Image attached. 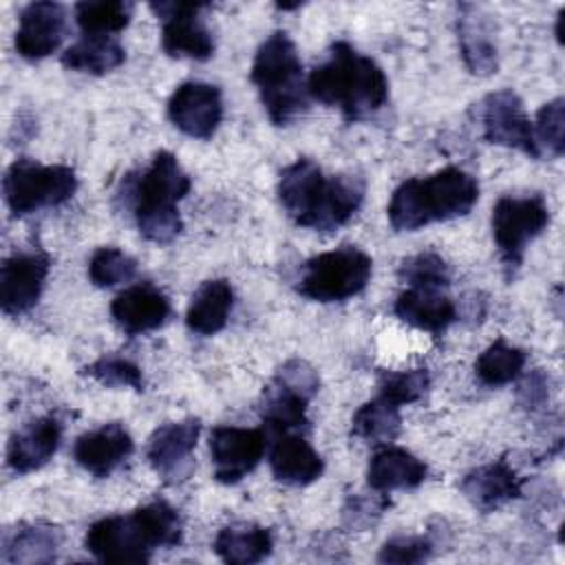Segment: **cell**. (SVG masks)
I'll list each match as a JSON object with an SVG mask.
<instances>
[{
	"label": "cell",
	"instance_id": "1",
	"mask_svg": "<svg viewBox=\"0 0 565 565\" xmlns=\"http://www.w3.org/2000/svg\"><path fill=\"white\" fill-rule=\"evenodd\" d=\"M278 199L296 225L331 232L362 205L364 181L355 174L324 177L316 161L296 159L280 172Z\"/></svg>",
	"mask_w": 565,
	"mask_h": 565
},
{
	"label": "cell",
	"instance_id": "2",
	"mask_svg": "<svg viewBox=\"0 0 565 565\" xmlns=\"http://www.w3.org/2000/svg\"><path fill=\"white\" fill-rule=\"evenodd\" d=\"M183 523L179 512L157 499L128 514H113L95 521L84 539L86 550L102 563H143L159 547L181 541Z\"/></svg>",
	"mask_w": 565,
	"mask_h": 565
},
{
	"label": "cell",
	"instance_id": "3",
	"mask_svg": "<svg viewBox=\"0 0 565 565\" xmlns=\"http://www.w3.org/2000/svg\"><path fill=\"white\" fill-rule=\"evenodd\" d=\"M307 93L338 108L344 119L362 121L386 104L388 79L371 57L340 40L331 46L329 57L311 71Z\"/></svg>",
	"mask_w": 565,
	"mask_h": 565
},
{
	"label": "cell",
	"instance_id": "4",
	"mask_svg": "<svg viewBox=\"0 0 565 565\" xmlns=\"http://www.w3.org/2000/svg\"><path fill=\"white\" fill-rule=\"evenodd\" d=\"M479 183L461 168L448 166L428 177L402 181L388 203V221L397 232H415L428 223L450 221L472 210Z\"/></svg>",
	"mask_w": 565,
	"mask_h": 565
},
{
	"label": "cell",
	"instance_id": "5",
	"mask_svg": "<svg viewBox=\"0 0 565 565\" xmlns=\"http://www.w3.org/2000/svg\"><path fill=\"white\" fill-rule=\"evenodd\" d=\"M190 177L172 152H157L132 185V212L141 236L166 245L183 230L177 203L190 192Z\"/></svg>",
	"mask_w": 565,
	"mask_h": 565
},
{
	"label": "cell",
	"instance_id": "6",
	"mask_svg": "<svg viewBox=\"0 0 565 565\" xmlns=\"http://www.w3.org/2000/svg\"><path fill=\"white\" fill-rule=\"evenodd\" d=\"M263 108L276 126L289 124L307 106V84L296 44L285 31H274L256 51L252 73Z\"/></svg>",
	"mask_w": 565,
	"mask_h": 565
},
{
	"label": "cell",
	"instance_id": "7",
	"mask_svg": "<svg viewBox=\"0 0 565 565\" xmlns=\"http://www.w3.org/2000/svg\"><path fill=\"white\" fill-rule=\"evenodd\" d=\"M373 271V260L355 245H342L309 258L302 267L298 291L316 302H338L360 294Z\"/></svg>",
	"mask_w": 565,
	"mask_h": 565
},
{
	"label": "cell",
	"instance_id": "8",
	"mask_svg": "<svg viewBox=\"0 0 565 565\" xmlns=\"http://www.w3.org/2000/svg\"><path fill=\"white\" fill-rule=\"evenodd\" d=\"M4 201L15 216L68 201L77 190V177L68 166H44L31 159H18L9 166L4 181Z\"/></svg>",
	"mask_w": 565,
	"mask_h": 565
},
{
	"label": "cell",
	"instance_id": "9",
	"mask_svg": "<svg viewBox=\"0 0 565 565\" xmlns=\"http://www.w3.org/2000/svg\"><path fill=\"white\" fill-rule=\"evenodd\" d=\"M547 223L550 210L541 194L501 196L494 203L492 236L508 274L521 265L527 243L534 241Z\"/></svg>",
	"mask_w": 565,
	"mask_h": 565
},
{
	"label": "cell",
	"instance_id": "10",
	"mask_svg": "<svg viewBox=\"0 0 565 565\" xmlns=\"http://www.w3.org/2000/svg\"><path fill=\"white\" fill-rule=\"evenodd\" d=\"M150 9L161 18V49L170 57L207 60L214 53L210 29L199 18L201 2H152Z\"/></svg>",
	"mask_w": 565,
	"mask_h": 565
},
{
	"label": "cell",
	"instance_id": "11",
	"mask_svg": "<svg viewBox=\"0 0 565 565\" xmlns=\"http://www.w3.org/2000/svg\"><path fill=\"white\" fill-rule=\"evenodd\" d=\"M481 124L483 137L490 143L521 150L534 159L541 157L534 141L532 121L525 115L521 97L512 88L494 90L483 99Z\"/></svg>",
	"mask_w": 565,
	"mask_h": 565
},
{
	"label": "cell",
	"instance_id": "12",
	"mask_svg": "<svg viewBox=\"0 0 565 565\" xmlns=\"http://www.w3.org/2000/svg\"><path fill=\"white\" fill-rule=\"evenodd\" d=\"M265 452V433L260 428L216 426L210 433V455L214 479L221 483H238L247 477Z\"/></svg>",
	"mask_w": 565,
	"mask_h": 565
},
{
	"label": "cell",
	"instance_id": "13",
	"mask_svg": "<svg viewBox=\"0 0 565 565\" xmlns=\"http://www.w3.org/2000/svg\"><path fill=\"white\" fill-rule=\"evenodd\" d=\"M51 258L44 252H20L0 267V307L7 316L26 313L44 289Z\"/></svg>",
	"mask_w": 565,
	"mask_h": 565
},
{
	"label": "cell",
	"instance_id": "14",
	"mask_svg": "<svg viewBox=\"0 0 565 565\" xmlns=\"http://www.w3.org/2000/svg\"><path fill=\"white\" fill-rule=\"evenodd\" d=\"M170 121L194 139H210L223 119L221 90L205 82H185L168 99Z\"/></svg>",
	"mask_w": 565,
	"mask_h": 565
},
{
	"label": "cell",
	"instance_id": "15",
	"mask_svg": "<svg viewBox=\"0 0 565 565\" xmlns=\"http://www.w3.org/2000/svg\"><path fill=\"white\" fill-rule=\"evenodd\" d=\"M201 433V422L194 417L181 422H168L159 426L148 439L146 457L157 475L166 481L188 477L192 468V452Z\"/></svg>",
	"mask_w": 565,
	"mask_h": 565
},
{
	"label": "cell",
	"instance_id": "16",
	"mask_svg": "<svg viewBox=\"0 0 565 565\" xmlns=\"http://www.w3.org/2000/svg\"><path fill=\"white\" fill-rule=\"evenodd\" d=\"M66 29V11L60 2H31L20 11L15 51L24 60H42L57 51Z\"/></svg>",
	"mask_w": 565,
	"mask_h": 565
},
{
	"label": "cell",
	"instance_id": "17",
	"mask_svg": "<svg viewBox=\"0 0 565 565\" xmlns=\"http://www.w3.org/2000/svg\"><path fill=\"white\" fill-rule=\"evenodd\" d=\"M132 448L130 433L119 422H110L79 435L73 446V457L86 472L108 477L130 457Z\"/></svg>",
	"mask_w": 565,
	"mask_h": 565
},
{
	"label": "cell",
	"instance_id": "18",
	"mask_svg": "<svg viewBox=\"0 0 565 565\" xmlns=\"http://www.w3.org/2000/svg\"><path fill=\"white\" fill-rule=\"evenodd\" d=\"M110 316L128 335L146 333L170 318V300L154 285L139 282L115 296Z\"/></svg>",
	"mask_w": 565,
	"mask_h": 565
},
{
	"label": "cell",
	"instance_id": "19",
	"mask_svg": "<svg viewBox=\"0 0 565 565\" xmlns=\"http://www.w3.org/2000/svg\"><path fill=\"white\" fill-rule=\"evenodd\" d=\"M62 424L55 417H38L22 426L9 441L7 463L13 472L26 475L42 468L57 450Z\"/></svg>",
	"mask_w": 565,
	"mask_h": 565
},
{
	"label": "cell",
	"instance_id": "20",
	"mask_svg": "<svg viewBox=\"0 0 565 565\" xmlns=\"http://www.w3.org/2000/svg\"><path fill=\"white\" fill-rule=\"evenodd\" d=\"M457 33L463 64L472 75L488 77L497 71V40L492 24L481 9L461 4L457 15Z\"/></svg>",
	"mask_w": 565,
	"mask_h": 565
},
{
	"label": "cell",
	"instance_id": "21",
	"mask_svg": "<svg viewBox=\"0 0 565 565\" xmlns=\"http://www.w3.org/2000/svg\"><path fill=\"white\" fill-rule=\"evenodd\" d=\"M459 488L463 497L483 512H492L521 494V481L503 459L470 470Z\"/></svg>",
	"mask_w": 565,
	"mask_h": 565
},
{
	"label": "cell",
	"instance_id": "22",
	"mask_svg": "<svg viewBox=\"0 0 565 565\" xmlns=\"http://www.w3.org/2000/svg\"><path fill=\"white\" fill-rule=\"evenodd\" d=\"M269 468L287 486H309L324 472V461L305 437L282 433L271 446Z\"/></svg>",
	"mask_w": 565,
	"mask_h": 565
},
{
	"label": "cell",
	"instance_id": "23",
	"mask_svg": "<svg viewBox=\"0 0 565 565\" xmlns=\"http://www.w3.org/2000/svg\"><path fill=\"white\" fill-rule=\"evenodd\" d=\"M395 316L422 331L441 333L457 320V309L448 296L439 289L426 287H408L402 291L393 307Z\"/></svg>",
	"mask_w": 565,
	"mask_h": 565
},
{
	"label": "cell",
	"instance_id": "24",
	"mask_svg": "<svg viewBox=\"0 0 565 565\" xmlns=\"http://www.w3.org/2000/svg\"><path fill=\"white\" fill-rule=\"evenodd\" d=\"M426 463L413 452L395 446H384L373 452L366 470L369 486L377 492L417 488L426 479Z\"/></svg>",
	"mask_w": 565,
	"mask_h": 565
},
{
	"label": "cell",
	"instance_id": "25",
	"mask_svg": "<svg viewBox=\"0 0 565 565\" xmlns=\"http://www.w3.org/2000/svg\"><path fill=\"white\" fill-rule=\"evenodd\" d=\"M232 305H234V291L227 280L223 278L205 280L194 291L188 305L185 322L194 333L214 335L227 324Z\"/></svg>",
	"mask_w": 565,
	"mask_h": 565
},
{
	"label": "cell",
	"instance_id": "26",
	"mask_svg": "<svg viewBox=\"0 0 565 565\" xmlns=\"http://www.w3.org/2000/svg\"><path fill=\"white\" fill-rule=\"evenodd\" d=\"M274 547L267 527L256 523H230L218 530L214 539V552L221 561L232 565H249L263 561Z\"/></svg>",
	"mask_w": 565,
	"mask_h": 565
},
{
	"label": "cell",
	"instance_id": "27",
	"mask_svg": "<svg viewBox=\"0 0 565 565\" xmlns=\"http://www.w3.org/2000/svg\"><path fill=\"white\" fill-rule=\"evenodd\" d=\"M309 395L302 391L285 384L282 380L274 377L271 384L263 393L260 415L267 428L276 430L278 435L291 433L296 428H305L309 424L307 419V404Z\"/></svg>",
	"mask_w": 565,
	"mask_h": 565
},
{
	"label": "cell",
	"instance_id": "28",
	"mask_svg": "<svg viewBox=\"0 0 565 565\" xmlns=\"http://www.w3.org/2000/svg\"><path fill=\"white\" fill-rule=\"evenodd\" d=\"M62 534L53 525L29 523L4 536V563H46L55 558Z\"/></svg>",
	"mask_w": 565,
	"mask_h": 565
},
{
	"label": "cell",
	"instance_id": "29",
	"mask_svg": "<svg viewBox=\"0 0 565 565\" xmlns=\"http://www.w3.org/2000/svg\"><path fill=\"white\" fill-rule=\"evenodd\" d=\"M126 53L119 42L106 35H84L62 53V64L71 71L104 75L121 66Z\"/></svg>",
	"mask_w": 565,
	"mask_h": 565
},
{
	"label": "cell",
	"instance_id": "30",
	"mask_svg": "<svg viewBox=\"0 0 565 565\" xmlns=\"http://www.w3.org/2000/svg\"><path fill=\"white\" fill-rule=\"evenodd\" d=\"M402 428V415L399 406L388 402L386 397L377 395L362 404L351 422V433L358 439L371 441V444H384L397 437Z\"/></svg>",
	"mask_w": 565,
	"mask_h": 565
},
{
	"label": "cell",
	"instance_id": "31",
	"mask_svg": "<svg viewBox=\"0 0 565 565\" xmlns=\"http://www.w3.org/2000/svg\"><path fill=\"white\" fill-rule=\"evenodd\" d=\"M525 351L505 340L492 342L475 362V373L486 386H503L516 380L525 366Z\"/></svg>",
	"mask_w": 565,
	"mask_h": 565
},
{
	"label": "cell",
	"instance_id": "32",
	"mask_svg": "<svg viewBox=\"0 0 565 565\" xmlns=\"http://www.w3.org/2000/svg\"><path fill=\"white\" fill-rule=\"evenodd\" d=\"M132 15V4L124 0L79 2L75 4V20L84 35H106L121 31Z\"/></svg>",
	"mask_w": 565,
	"mask_h": 565
},
{
	"label": "cell",
	"instance_id": "33",
	"mask_svg": "<svg viewBox=\"0 0 565 565\" xmlns=\"http://www.w3.org/2000/svg\"><path fill=\"white\" fill-rule=\"evenodd\" d=\"M137 260L117 247H99L88 260V278L97 287H115L132 280Z\"/></svg>",
	"mask_w": 565,
	"mask_h": 565
},
{
	"label": "cell",
	"instance_id": "34",
	"mask_svg": "<svg viewBox=\"0 0 565 565\" xmlns=\"http://www.w3.org/2000/svg\"><path fill=\"white\" fill-rule=\"evenodd\" d=\"M539 154L545 150L552 157H561L565 150V102L556 97L541 106L536 121L532 124Z\"/></svg>",
	"mask_w": 565,
	"mask_h": 565
},
{
	"label": "cell",
	"instance_id": "35",
	"mask_svg": "<svg viewBox=\"0 0 565 565\" xmlns=\"http://www.w3.org/2000/svg\"><path fill=\"white\" fill-rule=\"evenodd\" d=\"M399 278L411 287L441 289L450 285V267L435 252H422L399 265Z\"/></svg>",
	"mask_w": 565,
	"mask_h": 565
},
{
	"label": "cell",
	"instance_id": "36",
	"mask_svg": "<svg viewBox=\"0 0 565 565\" xmlns=\"http://www.w3.org/2000/svg\"><path fill=\"white\" fill-rule=\"evenodd\" d=\"M84 373L104 386H124L132 391H143L141 369L135 362L119 355H102L95 362H90L84 369Z\"/></svg>",
	"mask_w": 565,
	"mask_h": 565
},
{
	"label": "cell",
	"instance_id": "37",
	"mask_svg": "<svg viewBox=\"0 0 565 565\" xmlns=\"http://www.w3.org/2000/svg\"><path fill=\"white\" fill-rule=\"evenodd\" d=\"M428 384L430 380L426 369L384 373L380 380V395L397 406H404V404L417 402L426 393Z\"/></svg>",
	"mask_w": 565,
	"mask_h": 565
},
{
	"label": "cell",
	"instance_id": "38",
	"mask_svg": "<svg viewBox=\"0 0 565 565\" xmlns=\"http://www.w3.org/2000/svg\"><path fill=\"white\" fill-rule=\"evenodd\" d=\"M433 545L424 536H395L377 554L380 563H422L430 556Z\"/></svg>",
	"mask_w": 565,
	"mask_h": 565
},
{
	"label": "cell",
	"instance_id": "39",
	"mask_svg": "<svg viewBox=\"0 0 565 565\" xmlns=\"http://www.w3.org/2000/svg\"><path fill=\"white\" fill-rule=\"evenodd\" d=\"M384 501H377L375 497H351L344 505V523L349 527H366L371 525L384 510Z\"/></svg>",
	"mask_w": 565,
	"mask_h": 565
},
{
	"label": "cell",
	"instance_id": "40",
	"mask_svg": "<svg viewBox=\"0 0 565 565\" xmlns=\"http://www.w3.org/2000/svg\"><path fill=\"white\" fill-rule=\"evenodd\" d=\"M519 393H521V399H523L525 406H532V408L539 406L547 397V380H545V375L543 373L527 375L525 382L521 384Z\"/></svg>",
	"mask_w": 565,
	"mask_h": 565
}]
</instances>
